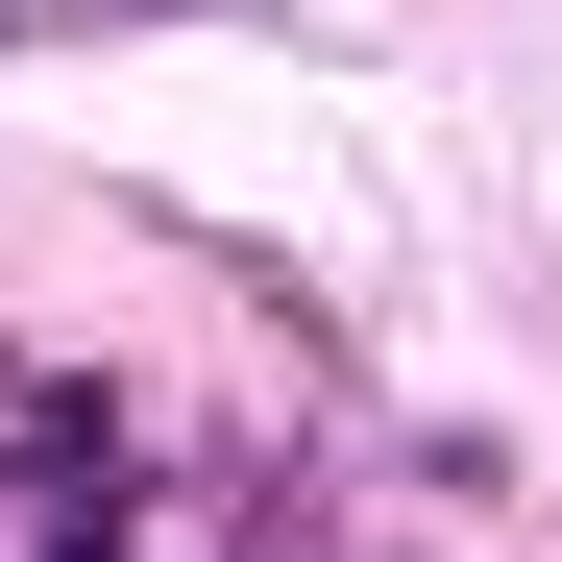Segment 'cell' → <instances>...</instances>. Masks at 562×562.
Instances as JSON below:
<instances>
[{
  "mask_svg": "<svg viewBox=\"0 0 562 562\" xmlns=\"http://www.w3.org/2000/svg\"><path fill=\"white\" fill-rule=\"evenodd\" d=\"M74 25H99V0H74ZM123 25H147V0H123Z\"/></svg>",
  "mask_w": 562,
  "mask_h": 562,
  "instance_id": "cell-1",
  "label": "cell"
}]
</instances>
